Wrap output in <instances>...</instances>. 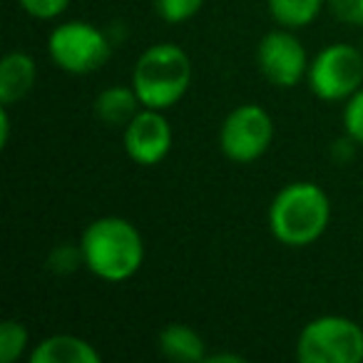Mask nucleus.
Wrapping results in <instances>:
<instances>
[{"instance_id":"nucleus-5","label":"nucleus","mask_w":363,"mask_h":363,"mask_svg":"<svg viewBox=\"0 0 363 363\" xmlns=\"http://www.w3.org/2000/svg\"><path fill=\"white\" fill-rule=\"evenodd\" d=\"M50 60L70 75H90L100 70L112 55L107 35L97 26L85 21H67L52 28L48 38Z\"/></svg>"},{"instance_id":"nucleus-10","label":"nucleus","mask_w":363,"mask_h":363,"mask_svg":"<svg viewBox=\"0 0 363 363\" xmlns=\"http://www.w3.org/2000/svg\"><path fill=\"white\" fill-rule=\"evenodd\" d=\"M30 363H100V351L72 333H55L30 351Z\"/></svg>"},{"instance_id":"nucleus-8","label":"nucleus","mask_w":363,"mask_h":363,"mask_svg":"<svg viewBox=\"0 0 363 363\" xmlns=\"http://www.w3.org/2000/svg\"><path fill=\"white\" fill-rule=\"evenodd\" d=\"M257 62L262 75L277 87L298 85V80L308 72L306 50L289 28L272 30L262 38L257 48Z\"/></svg>"},{"instance_id":"nucleus-9","label":"nucleus","mask_w":363,"mask_h":363,"mask_svg":"<svg viewBox=\"0 0 363 363\" xmlns=\"http://www.w3.org/2000/svg\"><path fill=\"white\" fill-rule=\"evenodd\" d=\"M125 152L135 164L155 167L172 150V127L162 110L142 107L125 127Z\"/></svg>"},{"instance_id":"nucleus-6","label":"nucleus","mask_w":363,"mask_h":363,"mask_svg":"<svg viewBox=\"0 0 363 363\" xmlns=\"http://www.w3.org/2000/svg\"><path fill=\"white\" fill-rule=\"evenodd\" d=\"M308 87L318 100H348L363 85V55L346 43L326 45L308 62Z\"/></svg>"},{"instance_id":"nucleus-18","label":"nucleus","mask_w":363,"mask_h":363,"mask_svg":"<svg viewBox=\"0 0 363 363\" xmlns=\"http://www.w3.org/2000/svg\"><path fill=\"white\" fill-rule=\"evenodd\" d=\"M18 3L35 21H55L70 6V0H18Z\"/></svg>"},{"instance_id":"nucleus-21","label":"nucleus","mask_w":363,"mask_h":363,"mask_svg":"<svg viewBox=\"0 0 363 363\" xmlns=\"http://www.w3.org/2000/svg\"><path fill=\"white\" fill-rule=\"evenodd\" d=\"M11 107L0 105V147H8V140H11Z\"/></svg>"},{"instance_id":"nucleus-16","label":"nucleus","mask_w":363,"mask_h":363,"mask_svg":"<svg viewBox=\"0 0 363 363\" xmlns=\"http://www.w3.org/2000/svg\"><path fill=\"white\" fill-rule=\"evenodd\" d=\"M204 0H155V11L167 23H187L202 11Z\"/></svg>"},{"instance_id":"nucleus-11","label":"nucleus","mask_w":363,"mask_h":363,"mask_svg":"<svg viewBox=\"0 0 363 363\" xmlns=\"http://www.w3.org/2000/svg\"><path fill=\"white\" fill-rule=\"evenodd\" d=\"M38 80V65L28 52H8L0 62V105L13 107L33 90Z\"/></svg>"},{"instance_id":"nucleus-15","label":"nucleus","mask_w":363,"mask_h":363,"mask_svg":"<svg viewBox=\"0 0 363 363\" xmlns=\"http://www.w3.org/2000/svg\"><path fill=\"white\" fill-rule=\"evenodd\" d=\"M28 328L16 318H6L0 323V363H13L26 353Z\"/></svg>"},{"instance_id":"nucleus-19","label":"nucleus","mask_w":363,"mask_h":363,"mask_svg":"<svg viewBox=\"0 0 363 363\" xmlns=\"http://www.w3.org/2000/svg\"><path fill=\"white\" fill-rule=\"evenodd\" d=\"M326 6L343 26H363V0H326Z\"/></svg>"},{"instance_id":"nucleus-2","label":"nucleus","mask_w":363,"mask_h":363,"mask_svg":"<svg viewBox=\"0 0 363 363\" xmlns=\"http://www.w3.org/2000/svg\"><path fill=\"white\" fill-rule=\"evenodd\" d=\"M331 202L313 182H291L277 192L269 207V229L284 247H308L328 227Z\"/></svg>"},{"instance_id":"nucleus-4","label":"nucleus","mask_w":363,"mask_h":363,"mask_svg":"<svg viewBox=\"0 0 363 363\" xmlns=\"http://www.w3.org/2000/svg\"><path fill=\"white\" fill-rule=\"evenodd\" d=\"M296 358L301 363H361L363 328L336 313L313 318L298 333Z\"/></svg>"},{"instance_id":"nucleus-7","label":"nucleus","mask_w":363,"mask_h":363,"mask_svg":"<svg viewBox=\"0 0 363 363\" xmlns=\"http://www.w3.org/2000/svg\"><path fill=\"white\" fill-rule=\"evenodd\" d=\"M274 140V122L264 107L239 105L224 117L219 130V147L224 157L237 164L257 162Z\"/></svg>"},{"instance_id":"nucleus-13","label":"nucleus","mask_w":363,"mask_h":363,"mask_svg":"<svg viewBox=\"0 0 363 363\" xmlns=\"http://www.w3.org/2000/svg\"><path fill=\"white\" fill-rule=\"evenodd\" d=\"M140 110H142V102L137 97L135 87H125V85L107 87L95 100V117L100 122H105L107 127H127Z\"/></svg>"},{"instance_id":"nucleus-22","label":"nucleus","mask_w":363,"mask_h":363,"mask_svg":"<svg viewBox=\"0 0 363 363\" xmlns=\"http://www.w3.org/2000/svg\"><path fill=\"white\" fill-rule=\"evenodd\" d=\"M207 363H244V356L239 353H214V356L204 358Z\"/></svg>"},{"instance_id":"nucleus-1","label":"nucleus","mask_w":363,"mask_h":363,"mask_svg":"<svg viewBox=\"0 0 363 363\" xmlns=\"http://www.w3.org/2000/svg\"><path fill=\"white\" fill-rule=\"evenodd\" d=\"M82 264L102 281L132 279L145 262V242L130 219L100 217L90 222L80 239Z\"/></svg>"},{"instance_id":"nucleus-17","label":"nucleus","mask_w":363,"mask_h":363,"mask_svg":"<svg viewBox=\"0 0 363 363\" xmlns=\"http://www.w3.org/2000/svg\"><path fill=\"white\" fill-rule=\"evenodd\" d=\"M343 130H346L348 140L356 142V145H363V87L346 100V107H343Z\"/></svg>"},{"instance_id":"nucleus-12","label":"nucleus","mask_w":363,"mask_h":363,"mask_svg":"<svg viewBox=\"0 0 363 363\" xmlns=\"http://www.w3.org/2000/svg\"><path fill=\"white\" fill-rule=\"evenodd\" d=\"M162 356L177 363H197L207 358L204 341L192 326L187 323H167L157 338Z\"/></svg>"},{"instance_id":"nucleus-14","label":"nucleus","mask_w":363,"mask_h":363,"mask_svg":"<svg viewBox=\"0 0 363 363\" xmlns=\"http://www.w3.org/2000/svg\"><path fill=\"white\" fill-rule=\"evenodd\" d=\"M269 13L281 28L298 30V28L311 26L318 18L326 0H267Z\"/></svg>"},{"instance_id":"nucleus-20","label":"nucleus","mask_w":363,"mask_h":363,"mask_svg":"<svg viewBox=\"0 0 363 363\" xmlns=\"http://www.w3.org/2000/svg\"><path fill=\"white\" fill-rule=\"evenodd\" d=\"M82 262V252L80 247H72V244H62L60 249H55L50 257V269L55 274H70L77 269V264Z\"/></svg>"},{"instance_id":"nucleus-3","label":"nucleus","mask_w":363,"mask_h":363,"mask_svg":"<svg viewBox=\"0 0 363 363\" xmlns=\"http://www.w3.org/2000/svg\"><path fill=\"white\" fill-rule=\"evenodd\" d=\"M192 82V60L174 43H160L147 48L135 62L132 87L142 107L169 110L187 95Z\"/></svg>"}]
</instances>
